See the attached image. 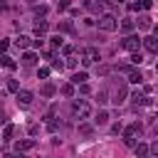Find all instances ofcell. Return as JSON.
Wrapping results in <instances>:
<instances>
[{
    "instance_id": "49",
    "label": "cell",
    "mask_w": 158,
    "mask_h": 158,
    "mask_svg": "<svg viewBox=\"0 0 158 158\" xmlns=\"http://www.w3.org/2000/svg\"><path fill=\"white\" fill-rule=\"evenodd\" d=\"M146 158H148V156H146Z\"/></svg>"
},
{
    "instance_id": "8",
    "label": "cell",
    "mask_w": 158,
    "mask_h": 158,
    "mask_svg": "<svg viewBox=\"0 0 158 158\" xmlns=\"http://www.w3.org/2000/svg\"><path fill=\"white\" fill-rule=\"evenodd\" d=\"M32 99H35L32 91H27V89H20V91H17V104H20V106H30Z\"/></svg>"
},
{
    "instance_id": "38",
    "label": "cell",
    "mask_w": 158,
    "mask_h": 158,
    "mask_svg": "<svg viewBox=\"0 0 158 158\" xmlns=\"http://www.w3.org/2000/svg\"><path fill=\"white\" fill-rule=\"evenodd\" d=\"M62 67H64V62H59V59L54 57V59H52V69H62Z\"/></svg>"
},
{
    "instance_id": "43",
    "label": "cell",
    "mask_w": 158,
    "mask_h": 158,
    "mask_svg": "<svg viewBox=\"0 0 158 158\" xmlns=\"http://www.w3.org/2000/svg\"><path fill=\"white\" fill-rule=\"evenodd\" d=\"M79 91H81V94H89L91 89H89V84H79Z\"/></svg>"
},
{
    "instance_id": "27",
    "label": "cell",
    "mask_w": 158,
    "mask_h": 158,
    "mask_svg": "<svg viewBox=\"0 0 158 158\" xmlns=\"http://www.w3.org/2000/svg\"><path fill=\"white\" fill-rule=\"evenodd\" d=\"M96 101H99V104H106V101H109V94H106V89H99V91H96Z\"/></svg>"
},
{
    "instance_id": "11",
    "label": "cell",
    "mask_w": 158,
    "mask_h": 158,
    "mask_svg": "<svg viewBox=\"0 0 158 158\" xmlns=\"http://www.w3.org/2000/svg\"><path fill=\"white\" fill-rule=\"evenodd\" d=\"M37 59H40V57H37L35 52H25L20 62H22V67H35V64H37Z\"/></svg>"
},
{
    "instance_id": "26",
    "label": "cell",
    "mask_w": 158,
    "mask_h": 158,
    "mask_svg": "<svg viewBox=\"0 0 158 158\" xmlns=\"http://www.w3.org/2000/svg\"><path fill=\"white\" fill-rule=\"evenodd\" d=\"M59 91H62V94H64V96H74V84H72V81H69V84H64V86H62V89H59Z\"/></svg>"
},
{
    "instance_id": "16",
    "label": "cell",
    "mask_w": 158,
    "mask_h": 158,
    "mask_svg": "<svg viewBox=\"0 0 158 158\" xmlns=\"http://www.w3.org/2000/svg\"><path fill=\"white\" fill-rule=\"evenodd\" d=\"M15 44H17V47H20V49H27V47H30V44H32V40H30V37H27V35H20V37H17V40H15Z\"/></svg>"
},
{
    "instance_id": "1",
    "label": "cell",
    "mask_w": 158,
    "mask_h": 158,
    "mask_svg": "<svg viewBox=\"0 0 158 158\" xmlns=\"http://www.w3.org/2000/svg\"><path fill=\"white\" fill-rule=\"evenodd\" d=\"M72 116L74 118H89L91 116V104L86 99H74L72 101Z\"/></svg>"
},
{
    "instance_id": "40",
    "label": "cell",
    "mask_w": 158,
    "mask_h": 158,
    "mask_svg": "<svg viewBox=\"0 0 158 158\" xmlns=\"http://www.w3.org/2000/svg\"><path fill=\"white\" fill-rule=\"evenodd\" d=\"M47 131H57V121H54V118L47 121Z\"/></svg>"
},
{
    "instance_id": "29",
    "label": "cell",
    "mask_w": 158,
    "mask_h": 158,
    "mask_svg": "<svg viewBox=\"0 0 158 158\" xmlns=\"http://www.w3.org/2000/svg\"><path fill=\"white\" fill-rule=\"evenodd\" d=\"M49 44H52V47L57 49V47H62V44H64V40H62L59 35H54V37H49Z\"/></svg>"
},
{
    "instance_id": "12",
    "label": "cell",
    "mask_w": 158,
    "mask_h": 158,
    "mask_svg": "<svg viewBox=\"0 0 158 158\" xmlns=\"http://www.w3.org/2000/svg\"><path fill=\"white\" fill-rule=\"evenodd\" d=\"M131 101H133V106H148V104H151V99H148L146 94H138V91H133Z\"/></svg>"
},
{
    "instance_id": "13",
    "label": "cell",
    "mask_w": 158,
    "mask_h": 158,
    "mask_svg": "<svg viewBox=\"0 0 158 158\" xmlns=\"http://www.w3.org/2000/svg\"><path fill=\"white\" fill-rule=\"evenodd\" d=\"M47 30H49V22H47V20H37V25H35V35L42 37Z\"/></svg>"
},
{
    "instance_id": "3",
    "label": "cell",
    "mask_w": 158,
    "mask_h": 158,
    "mask_svg": "<svg viewBox=\"0 0 158 158\" xmlns=\"http://www.w3.org/2000/svg\"><path fill=\"white\" fill-rule=\"evenodd\" d=\"M96 25H99V30H104V32H114V30L118 27V20H116L111 12H104V15L96 20Z\"/></svg>"
},
{
    "instance_id": "32",
    "label": "cell",
    "mask_w": 158,
    "mask_h": 158,
    "mask_svg": "<svg viewBox=\"0 0 158 158\" xmlns=\"http://www.w3.org/2000/svg\"><path fill=\"white\" fill-rule=\"evenodd\" d=\"M96 72H99L101 77H106V74L111 72V67H106V64H101V67H96Z\"/></svg>"
},
{
    "instance_id": "10",
    "label": "cell",
    "mask_w": 158,
    "mask_h": 158,
    "mask_svg": "<svg viewBox=\"0 0 158 158\" xmlns=\"http://www.w3.org/2000/svg\"><path fill=\"white\" fill-rule=\"evenodd\" d=\"M141 44H143L148 52H156V54H158V37H143Z\"/></svg>"
},
{
    "instance_id": "34",
    "label": "cell",
    "mask_w": 158,
    "mask_h": 158,
    "mask_svg": "<svg viewBox=\"0 0 158 158\" xmlns=\"http://www.w3.org/2000/svg\"><path fill=\"white\" fill-rule=\"evenodd\" d=\"M7 47H10V42H7V40H0V54H5Z\"/></svg>"
},
{
    "instance_id": "9",
    "label": "cell",
    "mask_w": 158,
    "mask_h": 158,
    "mask_svg": "<svg viewBox=\"0 0 158 158\" xmlns=\"http://www.w3.org/2000/svg\"><path fill=\"white\" fill-rule=\"evenodd\" d=\"M30 148H35V141H32V138L15 141V153H25V151H30Z\"/></svg>"
},
{
    "instance_id": "44",
    "label": "cell",
    "mask_w": 158,
    "mask_h": 158,
    "mask_svg": "<svg viewBox=\"0 0 158 158\" xmlns=\"http://www.w3.org/2000/svg\"><path fill=\"white\" fill-rule=\"evenodd\" d=\"M151 5H153V2H151V0H141V7H143V10H148V7H151Z\"/></svg>"
},
{
    "instance_id": "35",
    "label": "cell",
    "mask_w": 158,
    "mask_h": 158,
    "mask_svg": "<svg viewBox=\"0 0 158 158\" xmlns=\"http://www.w3.org/2000/svg\"><path fill=\"white\" fill-rule=\"evenodd\" d=\"M151 156H153V158H158V138H156V141H153V146H151Z\"/></svg>"
},
{
    "instance_id": "22",
    "label": "cell",
    "mask_w": 158,
    "mask_h": 158,
    "mask_svg": "<svg viewBox=\"0 0 158 158\" xmlns=\"http://www.w3.org/2000/svg\"><path fill=\"white\" fill-rule=\"evenodd\" d=\"M133 27H136V22H133L131 17H123V20H121V30H123V32H131Z\"/></svg>"
},
{
    "instance_id": "19",
    "label": "cell",
    "mask_w": 158,
    "mask_h": 158,
    "mask_svg": "<svg viewBox=\"0 0 158 158\" xmlns=\"http://www.w3.org/2000/svg\"><path fill=\"white\" fill-rule=\"evenodd\" d=\"M106 121H109V111H104V109H101V111L96 114L94 123H96V126H106Z\"/></svg>"
},
{
    "instance_id": "47",
    "label": "cell",
    "mask_w": 158,
    "mask_h": 158,
    "mask_svg": "<svg viewBox=\"0 0 158 158\" xmlns=\"http://www.w3.org/2000/svg\"><path fill=\"white\" fill-rule=\"evenodd\" d=\"M153 133H156V138H158V126H156V128H153Z\"/></svg>"
},
{
    "instance_id": "20",
    "label": "cell",
    "mask_w": 158,
    "mask_h": 158,
    "mask_svg": "<svg viewBox=\"0 0 158 158\" xmlns=\"http://www.w3.org/2000/svg\"><path fill=\"white\" fill-rule=\"evenodd\" d=\"M138 27H141V30H151V27H153L151 17H148V15H141V17H138Z\"/></svg>"
},
{
    "instance_id": "31",
    "label": "cell",
    "mask_w": 158,
    "mask_h": 158,
    "mask_svg": "<svg viewBox=\"0 0 158 158\" xmlns=\"http://www.w3.org/2000/svg\"><path fill=\"white\" fill-rule=\"evenodd\" d=\"M37 77H40V79H47V77H49V67H42V69L37 72Z\"/></svg>"
},
{
    "instance_id": "41",
    "label": "cell",
    "mask_w": 158,
    "mask_h": 158,
    "mask_svg": "<svg viewBox=\"0 0 158 158\" xmlns=\"http://www.w3.org/2000/svg\"><path fill=\"white\" fill-rule=\"evenodd\" d=\"M37 131H40V126L37 123H30V136H37Z\"/></svg>"
},
{
    "instance_id": "36",
    "label": "cell",
    "mask_w": 158,
    "mask_h": 158,
    "mask_svg": "<svg viewBox=\"0 0 158 158\" xmlns=\"http://www.w3.org/2000/svg\"><path fill=\"white\" fill-rule=\"evenodd\" d=\"M42 44H44V37H37V40H32V47H37V49H40Z\"/></svg>"
},
{
    "instance_id": "14",
    "label": "cell",
    "mask_w": 158,
    "mask_h": 158,
    "mask_svg": "<svg viewBox=\"0 0 158 158\" xmlns=\"http://www.w3.org/2000/svg\"><path fill=\"white\" fill-rule=\"evenodd\" d=\"M86 79H89V77H86V72H74V74H72V84H74V86L86 84Z\"/></svg>"
},
{
    "instance_id": "30",
    "label": "cell",
    "mask_w": 158,
    "mask_h": 158,
    "mask_svg": "<svg viewBox=\"0 0 158 158\" xmlns=\"http://www.w3.org/2000/svg\"><path fill=\"white\" fill-rule=\"evenodd\" d=\"M128 59H131V64H141V62H143V54H141V52H131Z\"/></svg>"
},
{
    "instance_id": "15",
    "label": "cell",
    "mask_w": 158,
    "mask_h": 158,
    "mask_svg": "<svg viewBox=\"0 0 158 158\" xmlns=\"http://www.w3.org/2000/svg\"><path fill=\"white\" fill-rule=\"evenodd\" d=\"M54 91H57V89H54V84H52V81H47V84H42V89H40V94H42L44 99H49V96H52Z\"/></svg>"
},
{
    "instance_id": "33",
    "label": "cell",
    "mask_w": 158,
    "mask_h": 158,
    "mask_svg": "<svg viewBox=\"0 0 158 158\" xmlns=\"http://www.w3.org/2000/svg\"><path fill=\"white\" fill-rule=\"evenodd\" d=\"M35 12H37V17H44V15H47V5H40Z\"/></svg>"
},
{
    "instance_id": "37",
    "label": "cell",
    "mask_w": 158,
    "mask_h": 158,
    "mask_svg": "<svg viewBox=\"0 0 158 158\" xmlns=\"http://www.w3.org/2000/svg\"><path fill=\"white\" fill-rule=\"evenodd\" d=\"M62 52H64L67 57H72V52H74V47H72V44H64V47H62Z\"/></svg>"
},
{
    "instance_id": "28",
    "label": "cell",
    "mask_w": 158,
    "mask_h": 158,
    "mask_svg": "<svg viewBox=\"0 0 158 158\" xmlns=\"http://www.w3.org/2000/svg\"><path fill=\"white\" fill-rule=\"evenodd\" d=\"M59 30H62V32H74V25H72L69 20H64V22H59Z\"/></svg>"
},
{
    "instance_id": "45",
    "label": "cell",
    "mask_w": 158,
    "mask_h": 158,
    "mask_svg": "<svg viewBox=\"0 0 158 158\" xmlns=\"http://www.w3.org/2000/svg\"><path fill=\"white\" fill-rule=\"evenodd\" d=\"M5 158H25V156H22V153H7Z\"/></svg>"
},
{
    "instance_id": "18",
    "label": "cell",
    "mask_w": 158,
    "mask_h": 158,
    "mask_svg": "<svg viewBox=\"0 0 158 158\" xmlns=\"http://www.w3.org/2000/svg\"><path fill=\"white\" fill-rule=\"evenodd\" d=\"M128 81H131V84H141V81H143V74H141L138 69H131V72H128Z\"/></svg>"
},
{
    "instance_id": "46",
    "label": "cell",
    "mask_w": 158,
    "mask_h": 158,
    "mask_svg": "<svg viewBox=\"0 0 158 158\" xmlns=\"http://www.w3.org/2000/svg\"><path fill=\"white\" fill-rule=\"evenodd\" d=\"M5 121H7V116H5V111L0 109V123H5Z\"/></svg>"
},
{
    "instance_id": "42",
    "label": "cell",
    "mask_w": 158,
    "mask_h": 158,
    "mask_svg": "<svg viewBox=\"0 0 158 158\" xmlns=\"http://www.w3.org/2000/svg\"><path fill=\"white\" fill-rule=\"evenodd\" d=\"M64 64H67V67H77V59H74V57H67V62H64Z\"/></svg>"
},
{
    "instance_id": "2",
    "label": "cell",
    "mask_w": 158,
    "mask_h": 158,
    "mask_svg": "<svg viewBox=\"0 0 158 158\" xmlns=\"http://www.w3.org/2000/svg\"><path fill=\"white\" fill-rule=\"evenodd\" d=\"M141 131H143V126L136 121V123H131L128 128H123V141H126V146H131V148H136L138 143H136V136H141Z\"/></svg>"
},
{
    "instance_id": "17",
    "label": "cell",
    "mask_w": 158,
    "mask_h": 158,
    "mask_svg": "<svg viewBox=\"0 0 158 158\" xmlns=\"http://www.w3.org/2000/svg\"><path fill=\"white\" fill-rule=\"evenodd\" d=\"M0 64H2L5 69H15V67H17V64L12 62V57H10V54H0Z\"/></svg>"
},
{
    "instance_id": "6",
    "label": "cell",
    "mask_w": 158,
    "mask_h": 158,
    "mask_svg": "<svg viewBox=\"0 0 158 158\" xmlns=\"http://www.w3.org/2000/svg\"><path fill=\"white\" fill-rule=\"evenodd\" d=\"M138 44H141V40H138L136 35H128V37L121 40V47L128 49V52H138Z\"/></svg>"
},
{
    "instance_id": "23",
    "label": "cell",
    "mask_w": 158,
    "mask_h": 158,
    "mask_svg": "<svg viewBox=\"0 0 158 158\" xmlns=\"http://www.w3.org/2000/svg\"><path fill=\"white\" fill-rule=\"evenodd\" d=\"M12 133H15V126H12V123H5V128H2V141H10Z\"/></svg>"
},
{
    "instance_id": "39",
    "label": "cell",
    "mask_w": 158,
    "mask_h": 158,
    "mask_svg": "<svg viewBox=\"0 0 158 158\" xmlns=\"http://www.w3.org/2000/svg\"><path fill=\"white\" fill-rule=\"evenodd\" d=\"M57 7H59V10H67V7H69V0H57Z\"/></svg>"
},
{
    "instance_id": "25",
    "label": "cell",
    "mask_w": 158,
    "mask_h": 158,
    "mask_svg": "<svg viewBox=\"0 0 158 158\" xmlns=\"http://www.w3.org/2000/svg\"><path fill=\"white\" fill-rule=\"evenodd\" d=\"M7 91H12V94H17V91H20V84H17V79H7Z\"/></svg>"
},
{
    "instance_id": "21",
    "label": "cell",
    "mask_w": 158,
    "mask_h": 158,
    "mask_svg": "<svg viewBox=\"0 0 158 158\" xmlns=\"http://www.w3.org/2000/svg\"><path fill=\"white\" fill-rule=\"evenodd\" d=\"M136 156H138V158H146V156H151V146H143V143H138V146H136Z\"/></svg>"
},
{
    "instance_id": "24",
    "label": "cell",
    "mask_w": 158,
    "mask_h": 158,
    "mask_svg": "<svg viewBox=\"0 0 158 158\" xmlns=\"http://www.w3.org/2000/svg\"><path fill=\"white\" fill-rule=\"evenodd\" d=\"M79 133H81V136H94V126H89V123H79Z\"/></svg>"
},
{
    "instance_id": "4",
    "label": "cell",
    "mask_w": 158,
    "mask_h": 158,
    "mask_svg": "<svg viewBox=\"0 0 158 158\" xmlns=\"http://www.w3.org/2000/svg\"><path fill=\"white\" fill-rule=\"evenodd\" d=\"M96 59H99V49H94V47L81 49V64H84V67H91Z\"/></svg>"
},
{
    "instance_id": "48",
    "label": "cell",
    "mask_w": 158,
    "mask_h": 158,
    "mask_svg": "<svg viewBox=\"0 0 158 158\" xmlns=\"http://www.w3.org/2000/svg\"><path fill=\"white\" fill-rule=\"evenodd\" d=\"M156 72H158V64H156Z\"/></svg>"
},
{
    "instance_id": "7",
    "label": "cell",
    "mask_w": 158,
    "mask_h": 158,
    "mask_svg": "<svg viewBox=\"0 0 158 158\" xmlns=\"http://www.w3.org/2000/svg\"><path fill=\"white\" fill-rule=\"evenodd\" d=\"M84 7H86V10H91V12H96V15L101 17L106 5H104V0H86V2H84Z\"/></svg>"
},
{
    "instance_id": "5",
    "label": "cell",
    "mask_w": 158,
    "mask_h": 158,
    "mask_svg": "<svg viewBox=\"0 0 158 158\" xmlns=\"http://www.w3.org/2000/svg\"><path fill=\"white\" fill-rule=\"evenodd\" d=\"M126 96H128V84H126V81H118L116 94H114V99H111V101H114L116 106H121V104L126 101Z\"/></svg>"
}]
</instances>
